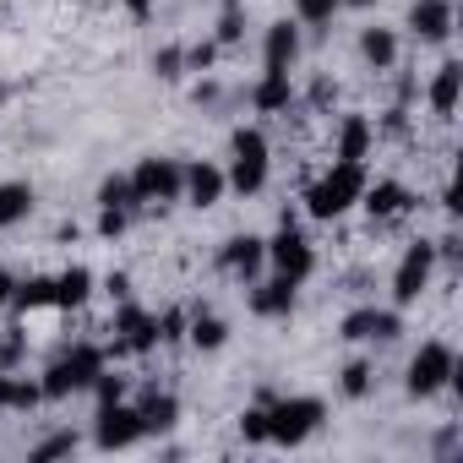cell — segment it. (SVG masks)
<instances>
[{"mask_svg": "<svg viewBox=\"0 0 463 463\" xmlns=\"http://www.w3.org/2000/svg\"><path fill=\"white\" fill-rule=\"evenodd\" d=\"M360 191H365V164L338 158V164L306 191V213H311V218H338V213L360 207Z\"/></svg>", "mask_w": 463, "mask_h": 463, "instance_id": "6da1fadb", "label": "cell"}, {"mask_svg": "<svg viewBox=\"0 0 463 463\" xmlns=\"http://www.w3.org/2000/svg\"><path fill=\"white\" fill-rule=\"evenodd\" d=\"M322 398H273L268 403V441L279 447H300L306 436L322 430Z\"/></svg>", "mask_w": 463, "mask_h": 463, "instance_id": "7a4b0ae2", "label": "cell"}, {"mask_svg": "<svg viewBox=\"0 0 463 463\" xmlns=\"http://www.w3.org/2000/svg\"><path fill=\"white\" fill-rule=\"evenodd\" d=\"M223 180L235 185L241 196H257L268 185V137L262 131H251V126L235 131V142H229V175Z\"/></svg>", "mask_w": 463, "mask_h": 463, "instance_id": "3957f363", "label": "cell"}, {"mask_svg": "<svg viewBox=\"0 0 463 463\" xmlns=\"http://www.w3.org/2000/svg\"><path fill=\"white\" fill-rule=\"evenodd\" d=\"M452 365H458V354L447 344H420V354L409 360V376H403L409 398H436L452 382Z\"/></svg>", "mask_w": 463, "mask_h": 463, "instance_id": "277c9868", "label": "cell"}, {"mask_svg": "<svg viewBox=\"0 0 463 463\" xmlns=\"http://www.w3.org/2000/svg\"><path fill=\"white\" fill-rule=\"evenodd\" d=\"M268 268H273V273H284V279H295V284H306V279H311L317 251H311V241L300 235L295 223H284L279 235L268 241Z\"/></svg>", "mask_w": 463, "mask_h": 463, "instance_id": "5b68a950", "label": "cell"}, {"mask_svg": "<svg viewBox=\"0 0 463 463\" xmlns=\"http://www.w3.org/2000/svg\"><path fill=\"white\" fill-rule=\"evenodd\" d=\"M180 180H185V169L175 158H142L131 169V196H137V207L142 202H175L180 196Z\"/></svg>", "mask_w": 463, "mask_h": 463, "instance_id": "8992f818", "label": "cell"}, {"mask_svg": "<svg viewBox=\"0 0 463 463\" xmlns=\"http://www.w3.org/2000/svg\"><path fill=\"white\" fill-rule=\"evenodd\" d=\"M147 430H142V414H137V403H99V425H93V441L104 447V452H120V447H137Z\"/></svg>", "mask_w": 463, "mask_h": 463, "instance_id": "52a82bcc", "label": "cell"}, {"mask_svg": "<svg viewBox=\"0 0 463 463\" xmlns=\"http://www.w3.org/2000/svg\"><path fill=\"white\" fill-rule=\"evenodd\" d=\"M430 268H436V246H409L403 251V262H398V273H392V300L398 306H414L420 295H425V284H430Z\"/></svg>", "mask_w": 463, "mask_h": 463, "instance_id": "ba28073f", "label": "cell"}, {"mask_svg": "<svg viewBox=\"0 0 463 463\" xmlns=\"http://www.w3.org/2000/svg\"><path fill=\"white\" fill-rule=\"evenodd\" d=\"M398 333H403L398 311H376V306H360V311H349V317H344V338H349V344H392Z\"/></svg>", "mask_w": 463, "mask_h": 463, "instance_id": "9c48e42d", "label": "cell"}, {"mask_svg": "<svg viewBox=\"0 0 463 463\" xmlns=\"http://www.w3.org/2000/svg\"><path fill=\"white\" fill-rule=\"evenodd\" d=\"M115 354H147V349H158V317H147V311H137V306H126L120 317H115Z\"/></svg>", "mask_w": 463, "mask_h": 463, "instance_id": "30bf717a", "label": "cell"}, {"mask_svg": "<svg viewBox=\"0 0 463 463\" xmlns=\"http://www.w3.org/2000/svg\"><path fill=\"white\" fill-rule=\"evenodd\" d=\"M223 273H235V279H257L262 268H268V241H257V235H235V241H223Z\"/></svg>", "mask_w": 463, "mask_h": 463, "instance_id": "8fae6325", "label": "cell"}, {"mask_svg": "<svg viewBox=\"0 0 463 463\" xmlns=\"http://www.w3.org/2000/svg\"><path fill=\"white\" fill-rule=\"evenodd\" d=\"M409 28H414V39L441 44L452 33V0H414V6H409Z\"/></svg>", "mask_w": 463, "mask_h": 463, "instance_id": "7c38bea8", "label": "cell"}, {"mask_svg": "<svg viewBox=\"0 0 463 463\" xmlns=\"http://www.w3.org/2000/svg\"><path fill=\"white\" fill-rule=\"evenodd\" d=\"M409 202H414V196H409L403 180H376V185L365 180V191H360V207H365L371 218H398V213H409Z\"/></svg>", "mask_w": 463, "mask_h": 463, "instance_id": "4fadbf2b", "label": "cell"}, {"mask_svg": "<svg viewBox=\"0 0 463 463\" xmlns=\"http://www.w3.org/2000/svg\"><path fill=\"white\" fill-rule=\"evenodd\" d=\"M180 191L191 196V207H213V202L229 191V180H223V169H218V164H207V158H202V164H191V169H185Z\"/></svg>", "mask_w": 463, "mask_h": 463, "instance_id": "5bb4252c", "label": "cell"}, {"mask_svg": "<svg viewBox=\"0 0 463 463\" xmlns=\"http://www.w3.org/2000/svg\"><path fill=\"white\" fill-rule=\"evenodd\" d=\"M295 289H300L295 279L273 273L268 284H257V289H251V311H257V317H289V311H295Z\"/></svg>", "mask_w": 463, "mask_h": 463, "instance_id": "9a60e30c", "label": "cell"}, {"mask_svg": "<svg viewBox=\"0 0 463 463\" xmlns=\"http://www.w3.org/2000/svg\"><path fill=\"white\" fill-rule=\"evenodd\" d=\"M295 55H300V28H295V23H273V28H268V44H262L268 71H289Z\"/></svg>", "mask_w": 463, "mask_h": 463, "instance_id": "2e32d148", "label": "cell"}, {"mask_svg": "<svg viewBox=\"0 0 463 463\" xmlns=\"http://www.w3.org/2000/svg\"><path fill=\"white\" fill-rule=\"evenodd\" d=\"M61 365H66L71 387L82 392V387H93V382H99V371H104V349H99V344H71V349L61 354Z\"/></svg>", "mask_w": 463, "mask_h": 463, "instance_id": "e0dca14e", "label": "cell"}, {"mask_svg": "<svg viewBox=\"0 0 463 463\" xmlns=\"http://www.w3.org/2000/svg\"><path fill=\"white\" fill-rule=\"evenodd\" d=\"M33 213V185L28 180H0V229H12Z\"/></svg>", "mask_w": 463, "mask_h": 463, "instance_id": "ac0fdd59", "label": "cell"}, {"mask_svg": "<svg viewBox=\"0 0 463 463\" xmlns=\"http://www.w3.org/2000/svg\"><path fill=\"white\" fill-rule=\"evenodd\" d=\"M185 338H191V349L213 354V349H223L229 327H223V317H213V311H196V317H185Z\"/></svg>", "mask_w": 463, "mask_h": 463, "instance_id": "d6986e66", "label": "cell"}, {"mask_svg": "<svg viewBox=\"0 0 463 463\" xmlns=\"http://www.w3.org/2000/svg\"><path fill=\"white\" fill-rule=\"evenodd\" d=\"M137 414H142V430L153 436V430H169V425L180 420V403H175V392H158V387H153V392L137 403Z\"/></svg>", "mask_w": 463, "mask_h": 463, "instance_id": "ffe728a7", "label": "cell"}, {"mask_svg": "<svg viewBox=\"0 0 463 463\" xmlns=\"http://www.w3.org/2000/svg\"><path fill=\"white\" fill-rule=\"evenodd\" d=\"M458 88H463V66H458V61H447V66L436 71V82H430V109H436L441 120L458 109Z\"/></svg>", "mask_w": 463, "mask_h": 463, "instance_id": "44dd1931", "label": "cell"}, {"mask_svg": "<svg viewBox=\"0 0 463 463\" xmlns=\"http://www.w3.org/2000/svg\"><path fill=\"white\" fill-rule=\"evenodd\" d=\"M289 99H295V88H289V71H268V77L257 82V93H251V104H257L262 115H279V109H289Z\"/></svg>", "mask_w": 463, "mask_h": 463, "instance_id": "7402d4cb", "label": "cell"}, {"mask_svg": "<svg viewBox=\"0 0 463 463\" xmlns=\"http://www.w3.org/2000/svg\"><path fill=\"white\" fill-rule=\"evenodd\" d=\"M365 153H371V126L360 115H344V126H338V158L365 164Z\"/></svg>", "mask_w": 463, "mask_h": 463, "instance_id": "603a6c76", "label": "cell"}, {"mask_svg": "<svg viewBox=\"0 0 463 463\" xmlns=\"http://www.w3.org/2000/svg\"><path fill=\"white\" fill-rule=\"evenodd\" d=\"M88 295H93V273H88V268H66V273L55 279V306H61V311H77Z\"/></svg>", "mask_w": 463, "mask_h": 463, "instance_id": "cb8c5ba5", "label": "cell"}, {"mask_svg": "<svg viewBox=\"0 0 463 463\" xmlns=\"http://www.w3.org/2000/svg\"><path fill=\"white\" fill-rule=\"evenodd\" d=\"M33 403H44L39 382H28V376H12V371H0V409H33Z\"/></svg>", "mask_w": 463, "mask_h": 463, "instance_id": "d4e9b609", "label": "cell"}, {"mask_svg": "<svg viewBox=\"0 0 463 463\" xmlns=\"http://www.w3.org/2000/svg\"><path fill=\"white\" fill-rule=\"evenodd\" d=\"M360 55H365L376 71H387V66L398 61V39H392V28H365V33H360Z\"/></svg>", "mask_w": 463, "mask_h": 463, "instance_id": "484cf974", "label": "cell"}, {"mask_svg": "<svg viewBox=\"0 0 463 463\" xmlns=\"http://www.w3.org/2000/svg\"><path fill=\"white\" fill-rule=\"evenodd\" d=\"M44 306H55V279H23L17 289H12V311H44Z\"/></svg>", "mask_w": 463, "mask_h": 463, "instance_id": "4316f807", "label": "cell"}, {"mask_svg": "<svg viewBox=\"0 0 463 463\" xmlns=\"http://www.w3.org/2000/svg\"><path fill=\"white\" fill-rule=\"evenodd\" d=\"M71 452H77V436L71 430H55L39 447H28V463H55V458H71Z\"/></svg>", "mask_w": 463, "mask_h": 463, "instance_id": "83f0119b", "label": "cell"}, {"mask_svg": "<svg viewBox=\"0 0 463 463\" xmlns=\"http://www.w3.org/2000/svg\"><path fill=\"white\" fill-rule=\"evenodd\" d=\"M338 6H344V0H295V17H300L306 28H327V23L338 17Z\"/></svg>", "mask_w": 463, "mask_h": 463, "instance_id": "f1b7e54d", "label": "cell"}, {"mask_svg": "<svg viewBox=\"0 0 463 463\" xmlns=\"http://www.w3.org/2000/svg\"><path fill=\"white\" fill-rule=\"evenodd\" d=\"M99 207H137V196H131V175H109L104 185H99Z\"/></svg>", "mask_w": 463, "mask_h": 463, "instance_id": "f546056e", "label": "cell"}, {"mask_svg": "<svg viewBox=\"0 0 463 463\" xmlns=\"http://www.w3.org/2000/svg\"><path fill=\"white\" fill-rule=\"evenodd\" d=\"M241 436H246V447H268V403L241 414Z\"/></svg>", "mask_w": 463, "mask_h": 463, "instance_id": "4dcf8cb0", "label": "cell"}, {"mask_svg": "<svg viewBox=\"0 0 463 463\" xmlns=\"http://www.w3.org/2000/svg\"><path fill=\"white\" fill-rule=\"evenodd\" d=\"M371 392V360H349L344 365V398H365Z\"/></svg>", "mask_w": 463, "mask_h": 463, "instance_id": "1f68e13d", "label": "cell"}, {"mask_svg": "<svg viewBox=\"0 0 463 463\" xmlns=\"http://www.w3.org/2000/svg\"><path fill=\"white\" fill-rule=\"evenodd\" d=\"M241 33H246V17H241L235 0H229L223 17H218V39H213V44H241Z\"/></svg>", "mask_w": 463, "mask_h": 463, "instance_id": "d6a6232c", "label": "cell"}, {"mask_svg": "<svg viewBox=\"0 0 463 463\" xmlns=\"http://www.w3.org/2000/svg\"><path fill=\"white\" fill-rule=\"evenodd\" d=\"M153 71H158L164 82L185 77V50H158V55H153Z\"/></svg>", "mask_w": 463, "mask_h": 463, "instance_id": "836d02e7", "label": "cell"}, {"mask_svg": "<svg viewBox=\"0 0 463 463\" xmlns=\"http://www.w3.org/2000/svg\"><path fill=\"white\" fill-rule=\"evenodd\" d=\"M185 338V311H164L158 317V344H180Z\"/></svg>", "mask_w": 463, "mask_h": 463, "instance_id": "e575fe53", "label": "cell"}, {"mask_svg": "<svg viewBox=\"0 0 463 463\" xmlns=\"http://www.w3.org/2000/svg\"><path fill=\"white\" fill-rule=\"evenodd\" d=\"M93 392H99V403H120V398H126V376H109V371H99Z\"/></svg>", "mask_w": 463, "mask_h": 463, "instance_id": "d590c367", "label": "cell"}, {"mask_svg": "<svg viewBox=\"0 0 463 463\" xmlns=\"http://www.w3.org/2000/svg\"><path fill=\"white\" fill-rule=\"evenodd\" d=\"M17 360H23V333H17V327H12V333H6V338H0V371H12V365H17Z\"/></svg>", "mask_w": 463, "mask_h": 463, "instance_id": "8d00e7d4", "label": "cell"}, {"mask_svg": "<svg viewBox=\"0 0 463 463\" xmlns=\"http://www.w3.org/2000/svg\"><path fill=\"white\" fill-rule=\"evenodd\" d=\"M213 55H218V44H191V50H185V71H207Z\"/></svg>", "mask_w": 463, "mask_h": 463, "instance_id": "74e56055", "label": "cell"}, {"mask_svg": "<svg viewBox=\"0 0 463 463\" xmlns=\"http://www.w3.org/2000/svg\"><path fill=\"white\" fill-rule=\"evenodd\" d=\"M126 218H131L126 207H104V213H99V235H120V229H126Z\"/></svg>", "mask_w": 463, "mask_h": 463, "instance_id": "f35d334b", "label": "cell"}, {"mask_svg": "<svg viewBox=\"0 0 463 463\" xmlns=\"http://www.w3.org/2000/svg\"><path fill=\"white\" fill-rule=\"evenodd\" d=\"M104 289H109V295H115V300H126V295H131V279H126V273H115V279H109V284H104Z\"/></svg>", "mask_w": 463, "mask_h": 463, "instance_id": "ab89813d", "label": "cell"}, {"mask_svg": "<svg viewBox=\"0 0 463 463\" xmlns=\"http://www.w3.org/2000/svg\"><path fill=\"white\" fill-rule=\"evenodd\" d=\"M12 289H17V279H12V273H0V306H12Z\"/></svg>", "mask_w": 463, "mask_h": 463, "instance_id": "60d3db41", "label": "cell"}, {"mask_svg": "<svg viewBox=\"0 0 463 463\" xmlns=\"http://www.w3.org/2000/svg\"><path fill=\"white\" fill-rule=\"evenodd\" d=\"M126 12H131V17H147V12H153V0H126Z\"/></svg>", "mask_w": 463, "mask_h": 463, "instance_id": "b9f144b4", "label": "cell"}, {"mask_svg": "<svg viewBox=\"0 0 463 463\" xmlns=\"http://www.w3.org/2000/svg\"><path fill=\"white\" fill-rule=\"evenodd\" d=\"M344 6H376V0H344Z\"/></svg>", "mask_w": 463, "mask_h": 463, "instance_id": "7bdbcfd3", "label": "cell"}]
</instances>
